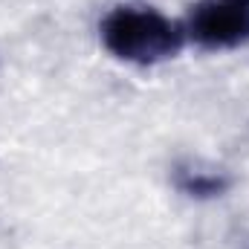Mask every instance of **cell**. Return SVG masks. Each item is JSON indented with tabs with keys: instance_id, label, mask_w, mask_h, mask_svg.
<instances>
[{
	"instance_id": "obj_3",
	"label": "cell",
	"mask_w": 249,
	"mask_h": 249,
	"mask_svg": "<svg viewBox=\"0 0 249 249\" xmlns=\"http://www.w3.org/2000/svg\"><path fill=\"white\" fill-rule=\"evenodd\" d=\"M174 183L177 188L188 194V197H197V200H209V197H220L226 188H229V177L220 174V171H206V168H177L174 174Z\"/></svg>"
},
{
	"instance_id": "obj_1",
	"label": "cell",
	"mask_w": 249,
	"mask_h": 249,
	"mask_svg": "<svg viewBox=\"0 0 249 249\" xmlns=\"http://www.w3.org/2000/svg\"><path fill=\"white\" fill-rule=\"evenodd\" d=\"M102 44L127 64H160L174 58L186 44V26L148 6H116L105 15Z\"/></svg>"
},
{
	"instance_id": "obj_2",
	"label": "cell",
	"mask_w": 249,
	"mask_h": 249,
	"mask_svg": "<svg viewBox=\"0 0 249 249\" xmlns=\"http://www.w3.org/2000/svg\"><path fill=\"white\" fill-rule=\"evenodd\" d=\"M186 38L203 50H232L249 41V0H200L188 12Z\"/></svg>"
}]
</instances>
